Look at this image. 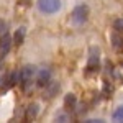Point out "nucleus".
Returning a JSON list of instances; mask_svg holds the SVG:
<instances>
[{
  "mask_svg": "<svg viewBox=\"0 0 123 123\" xmlns=\"http://www.w3.org/2000/svg\"><path fill=\"white\" fill-rule=\"evenodd\" d=\"M100 71V49L92 46L89 49V59H87V74H97Z\"/></svg>",
  "mask_w": 123,
  "mask_h": 123,
  "instance_id": "nucleus-1",
  "label": "nucleus"
},
{
  "mask_svg": "<svg viewBox=\"0 0 123 123\" xmlns=\"http://www.w3.org/2000/svg\"><path fill=\"white\" fill-rule=\"evenodd\" d=\"M87 18H89V7L85 3L77 5L76 8L72 10V13H71V21L74 25H82V23L87 21Z\"/></svg>",
  "mask_w": 123,
  "mask_h": 123,
  "instance_id": "nucleus-2",
  "label": "nucleus"
},
{
  "mask_svg": "<svg viewBox=\"0 0 123 123\" xmlns=\"http://www.w3.org/2000/svg\"><path fill=\"white\" fill-rule=\"evenodd\" d=\"M35 74H36V67L35 66H25L20 71V82H21V87H23L25 90H28L30 85L33 84Z\"/></svg>",
  "mask_w": 123,
  "mask_h": 123,
  "instance_id": "nucleus-3",
  "label": "nucleus"
},
{
  "mask_svg": "<svg viewBox=\"0 0 123 123\" xmlns=\"http://www.w3.org/2000/svg\"><path fill=\"white\" fill-rule=\"evenodd\" d=\"M61 7H62L61 0H38V8H39V12L48 13V15L59 12V10H61Z\"/></svg>",
  "mask_w": 123,
  "mask_h": 123,
  "instance_id": "nucleus-4",
  "label": "nucleus"
},
{
  "mask_svg": "<svg viewBox=\"0 0 123 123\" xmlns=\"http://www.w3.org/2000/svg\"><path fill=\"white\" fill-rule=\"evenodd\" d=\"M12 43H13V39L10 38L8 33L0 35V59H3V57L8 54L10 48H12Z\"/></svg>",
  "mask_w": 123,
  "mask_h": 123,
  "instance_id": "nucleus-5",
  "label": "nucleus"
},
{
  "mask_svg": "<svg viewBox=\"0 0 123 123\" xmlns=\"http://www.w3.org/2000/svg\"><path fill=\"white\" fill-rule=\"evenodd\" d=\"M49 79H51L49 69H41L39 74H38V77H36V82H38L39 87H46V84L49 82Z\"/></svg>",
  "mask_w": 123,
  "mask_h": 123,
  "instance_id": "nucleus-6",
  "label": "nucleus"
},
{
  "mask_svg": "<svg viewBox=\"0 0 123 123\" xmlns=\"http://www.w3.org/2000/svg\"><path fill=\"white\" fill-rule=\"evenodd\" d=\"M76 105H77L76 95H74V94H67L66 98H64V108L71 112V110H74V108H76Z\"/></svg>",
  "mask_w": 123,
  "mask_h": 123,
  "instance_id": "nucleus-7",
  "label": "nucleus"
},
{
  "mask_svg": "<svg viewBox=\"0 0 123 123\" xmlns=\"http://www.w3.org/2000/svg\"><path fill=\"white\" fill-rule=\"evenodd\" d=\"M57 92H59V82L49 80V82L46 84V94H48V97L51 98V97H54Z\"/></svg>",
  "mask_w": 123,
  "mask_h": 123,
  "instance_id": "nucleus-8",
  "label": "nucleus"
},
{
  "mask_svg": "<svg viewBox=\"0 0 123 123\" xmlns=\"http://www.w3.org/2000/svg\"><path fill=\"white\" fill-rule=\"evenodd\" d=\"M25 33H26V31H25V28H23V26L15 31V35H13V44H15V46H21V44H23Z\"/></svg>",
  "mask_w": 123,
  "mask_h": 123,
  "instance_id": "nucleus-9",
  "label": "nucleus"
},
{
  "mask_svg": "<svg viewBox=\"0 0 123 123\" xmlns=\"http://www.w3.org/2000/svg\"><path fill=\"white\" fill-rule=\"evenodd\" d=\"M38 104H31L28 107V112H26V120H35L36 115H38Z\"/></svg>",
  "mask_w": 123,
  "mask_h": 123,
  "instance_id": "nucleus-10",
  "label": "nucleus"
},
{
  "mask_svg": "<svg viewBox=\"0 0 123 123\" xmlns=\"http://www.w3.org/2000/svg\"><path fill=\"white\" fill-rule=\"evenodd\" d=\"M112 41H113V48H117V49L120 46H123V38L120 36V33L115 31V30H113V33H112Z\"/></svg>",
  "mask_w": 123,
  "mask_h": 123,
  "instance_id": "nucleus-11",
  "label": "nucleus"
},
{
  "mask_svg": "<svg viewBox=\"0 0 123 123\" xmlns=\"http://www.w3.org/2000/svg\"><path fill=\"white\" fill-rule=\"evenodd\" d=\"M113 120L115 122H123V105H120L113 112Z\"/></svg>",
  "mask_w": 123,
  "mask_h": 123,
  "instance_id": "nucleus-12",
  "label": "nucleus"
},
{
  "mask_svg": "<svg viewBox=\"0 0 123 123\" xmlns=\"http://www.w3.org/2000/svg\"><path fill=\"white\" fill-rule=\"evenodd\" d=\"M113 30H115V31H118L120 35H123V18L117 20V21L113 23Z\"/></svg>",
  "mask_w": 123,
  "mask_h": 123,
  "instance_id": "nucleus-13",
  "label": "nucleus"
},
{
  "mask_svg": "<svg viewBox=\"0 0 123 123\" xmlns=\"http://www.w3.org/2000/svg\"><path fill=\"white\" fill-rule=\"evenodd\" d=\"M20 3H21V5H30L31 0H20Z\"/></svg>",
  "mask_w": 123,
  "mask_h": 123,
  "instance_id": "nucleus-14",
  "label": "nucleus"
},
{
  "mask_svg": "<svg viewBox=\"0 0 123 123\" xmlns=\"http://www.w3.org/2000/svg\"><path fill=\"white\" fill-rule=\"evenodd\" d=\"M0 85H2V80H0Z\"/></svg>",
  "mask_w": 123,
  "mask_h": 123,
  "instance_id": "nucleus-15",
  "label": "nucleus"
},
{
  "mask_svg": "<svg viewBox=\"0 0 123 123\" xmlns=\"http://www.w3.org/2000/svg\"><path fill=\"white\" fill-rule=\"evenodd\" d=\"M122 66H123V62H122Z\"/></svg>",
  "mask_w": 123,
  "mask_h": 123,
  "instance_id": "nucleus-16",
  "label": "nucleus"
}]
</instances>
